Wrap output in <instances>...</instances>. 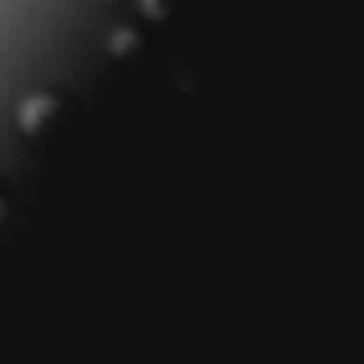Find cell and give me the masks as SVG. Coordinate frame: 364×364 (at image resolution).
Here are the masks:
<instances>
[{
	"mask_svg": "<svg viewBox=\"0 0 364 364\" xmlns=\"http://www.w3.org/2000/svg\"><path fill=\"white\" fill-rule=\"evenodd\" d=\"M0 216H3V196H0Z\"/></svg>",
	"mask_w": 364,
	"mask_h": 364,
	"instance_id": "obj_1",
	"label": "cell"
}]
</instances>
